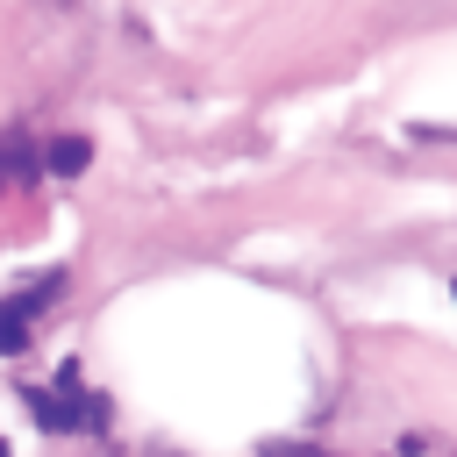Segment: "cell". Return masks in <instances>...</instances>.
<instances>
[{
  "label": "cell",
  "instance_id": "obj_1",
  "mask_svg": "<svg viewBox=\"0 0 457 457\" xmlns=\"http://www.w3.org/2000/svg\"><path fill=\"white\" fill-rule=\"evenodd\" d=\"M86 157H93V143H86V136H57V143H50V171H57V179L86 171Z\"/></svg>",
  "mask_w": 457,
  "mask_h": 457
}]
</instances>
